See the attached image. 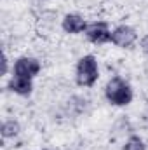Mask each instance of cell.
<instances>
[{
	"instance_id": "1",
	"label": "cell",
	"mask_w": 148,
	"mask_h": 150,
	"mask_svg": "<svg viewBox=\"0 0 148 150\" xmlns=\"http://www.w3.org/2000/svg\"><path fill=\"white\" fill-rule=\"evenodd\" d=\"M105 96L106 100L110 101L111 105L115 107H127L131 101H132V89L131 86L120 79V77H113L106 82V87H105Z\"/></svg>"
},
{
	"instance_id": "2",
	"label": "cell",
	"mask_w": 148,
	"mask_h": 150,
	"mask_svg": "<svg viewBox=\"0 0 148 150\" xmlns=\"http://www.w3.org/2000/svg\"><path fill=\"white\" fill-rule=\"evenodd\" d=\"M98 75H99V70H98V61L92 54H85L78 59L77 63V84L82 86V87H92L98 80Z\"/></svg>"
},
{
	"instance_id": "3",
	"label": "cell",
	"mask_w": 148,
	"mask_h": 150,
	"mask_svg": "<svg viewBox=\"0 0 148 150\" xmlns=\"http://www.w3.org/2000/svg\"><path fill=\"white\" fill-rule=\"evenodd\" d=\"M42 70V65L40 61L35 58H30V56H21L16 59L14 63V68H12V75L16 77H26V79H33L37 77Z\"/></svg>"
},
{
	"instance_id": "4",
	"label": "cell",
	"mask_w": 148,
	"mask_h": 150,
	"mask_svg": "<svg viewBox=\"0 0 148 150\" xmlns=\"http://www.w3.org/2000/svg\"><path fill=\"white\" fill-rule=\"evenodd\" d=\"M85 35L92 44H106L111 42V32L108 28V23L105 21H94L91 25H87L85 28Z\"/></svg>"
},
{
	"instance_id": "5",
	"label": "cell",
	"mask_w": 148,
	"mask_h": 150,
	"mask_svg": "<svg viewBox=\"0 0 148 150\" xmlns=\"http://www.w3.org/2000/svg\"><path fill=\"white\" fill-rule=\"evenodd\" d=\"M136 30L134 28H131V26H127V25H120V26H117L113 32H111V42L117 45V47H131L134 42H136Z\"/></svg>"
},
{
	"instance_id": "6",
	"label": "cell",
	"mask_w": 148,
	"mask_h": 150,
	"mask_svg": "<svg viewBox=\"0 0 148 150\" xmlns=\"http://www.w3.org/2000/svg\"><path fill=\"white\" fill-rule=\"evenodd\" d=\"M61 26H63V30H65L66 33L77 35V33L85 32L87 23H85V19H84L82 16H78V14H66V16L63 18Z\"/></svg>"
},
{
	"instance_id": "7",
	"label": "cell",
	"mask_w": 148,
	"mask_h": 150,
	"mask_svg": "<svg viewBox=\"0 0 148 150\" xmlns=\"http://www.w3.org/2000/svg\"><path fill=\"white\" fill-rule=\"evenodd\" d=\"M9 89L19 96H28L32 94V89H33V84H32V79H26V77H12L11 82H9Z\"/></svg>"
},
{
	"instance_id": "8",
	"label": "cell",
	"mask_w": 148,
	"mask_h": 150,
	"mask_svg": "<svg viewBox=\"0 0 148 150\" xmlns=\"http://www.w3.org/2000/svg\"><path fill=\"white\" fill-rule=\"evenodd\" d=\"M18 133H19V124L14 120V119H11V120H5L4 124H2V138H14V136H18Z\"/></svg>"
},
{
	"instance_id": "9",
	"label": "cell",
	"mask_w": 148,
	"mask_h": 150,
	"mask_svg": "<svg viewBox=\"0 0 148 150\" xmlns=\"http://www.w3.org/2000/svg\"><path fill=\"white\" fill-rule=\"evenodd\" d=\"M124 150H147V145H145V142H143L140 136H131V138L125 142Z\"/></svg>"
},
{
	"instance_id": "10",
	"label": "cell",
	"mask_w": 148,
	"mask_h": 150,
	"mask_svg": "<svg viewBox=\"0 0 148 150\" xmlns=\"http://www.w3.org/2000/svg\"><path fill=\"white\" fill-rule=\"evenodd\" d=\"M141 49L148 54V35H145V37L141 38Z\"/></svg>"
},
{
	"instance_id": "11",
	"label": "cell",
	"mask_w": 148,
	"mask_h": 150,
	"mask_svg": "<svg viewBox=\"0 0 148 150\" xmlns=\"http://www.w3.org/2000/svg\"><path fill=\"white\" fill-rule=\"evenodd\" d=\"M2 74H7V56L4 54V59H2Z\"/></svg>"
}]
</instances>
